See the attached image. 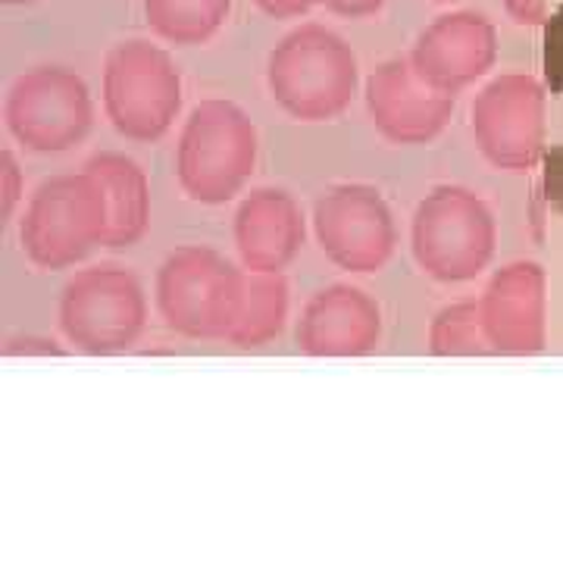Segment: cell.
<instances>
[{
	"label": "cell",
	"mask_w": 563,
	"mask_h": 563,
	"mask_svg": "<svg viewBox=\"0 0 563 563\" xmlns=\"http://www.w3.org/2000/svg\"><path fill=\"white\" fill-rule=\"evenodd\" d=\"M273 101L288 117L322 122L339 117L357 95V57L325 25H301L276 44L266 66Z\"/></svg>",
	"instance_id": "obj_1"
},
{
	"label": "cell",
	"mask_w": 563,
	"mask_h": 563,
	"mask_svg": "<svg viewBox=\"0 0 563 563\" xmlns=\"http://www.w3.org/2000/svg\"><path fill=\"white\" fill-rule=\"evenodd\" d=\"M257 163V132L242 107L203 101L191 110L179 139L176 173L191 201L225 203L251 179Z\"/></svg>",
	"instance_id": "obj_2"
},
{
	"label": "cell",
	"mask_w": 563,
	"mask_h": 563,
	"mask_svg": "<svg viewBox=\"0 0 563 563\" xmlns=\"http://www.w3.org/2000/svg\"><path fill=\"white\" fill-rule=\"evenodd\" d=\"M244 276L210 247H181L161 266L163 320L188 339H229L242 310Z\"/></svg>",
	"instance_id": "obj_3"
},
{
	"label": "cell",
	"mask_w": 563,
	"mask_h": 563,
	"mask_svg": "<svg viewBox=\"0 0 563 563\" xmlns=\"http://www.w3.org/2000/svg\"><path fill=\"white\" fill-rule=\"evenodd\" d=\"M181 107V79L169 54L151 41H122L103 66V110L132 141L166 135Z\"/></svg>",
	"instance_id": "obj_4"
},
{
	"label": "cell",
	"mask_w": 563,
	"mask_h": 563,
	"mask_svg": "<svg viewBox=\"0 0 563 563\" xmlns=\"http://www.w3.org/2000/svg\"><path fill=\"white\" fill-rule=\"evenodd\" d=\"M107 235V195L88 169L44 181L22 220V247L41 269L73 266Z\"/></svg>",
	"instance_id": "obj_5"
},
{
	"label": "cell",
	"mask_w": 563,
	"mask_h": 563,
	"mask_svg": "<svg viewBox=\"0 0 563 563\" xmlns=\"http://www.w3.org/2000/svg\"><path fill=\"white\" fill-rule=\"evenodd\" d=\"M495 251V222L463 188H435L413 217V254L439 282L476 279Z\"/></svg>",
	"instance_id": "obj_6"
},
{
	"label": "cell",
	"mask_w": 563,
	"mask_h": 563,
	"mask_svg": "<svg viewBox=\"0 0 563 563\" xmlns=\"http://www.w3.org/2000/svg\"><path fill=\"white\" fill-rule=\"evenodd\" d=\"M147 303L139 279L120 266L85 269L66 285L60 325L85 354L107 357L132 347L144 329Z\"/></svg>",
	"instance_id": "obj_7"
},
{
	"label": "cell",
	"mask_w": 563,
	"mask_h": 563,
	"mask_svg": "<svg viewBox=\"0 0 563 563\" xmlns=\"http://www.w3.org/2000/svg\"><path fill=\"white\" fill-rule=\"evenodd\" d=\"M91 95L81 76L63 66H38L10 88L7 125L29 151L57 154L79 144L91 129Z\"/></svg>",
	"instance_id": "obj_8"
},
{
	"label": "cell",
	"mask_w": 563,
	"mask_h": 563,
	"mask_svg": "<svg viewBox=\"0 0 563 563\" xmlns=\"http://www.w3.org/2000/svg\"><path fill=\"white\" fill-rule=\"evenodd\" d=\"M322 254L347 273H376L395 251V222L379 191L366 185H339L325 191L317 210Z\"/></svg>",
	"instance_id": "obj_9"
},
{
	"label": "cell",
	"mask_w": 563,
	"mask_h": 563,
	"mask_svg": "<svg viewBox=\"0 0 563 563\" xmlns=\"http://www.w3.org/2000/svg\"><path fill=\"white\" fill-rule=\"evenodd\" d=\"M369 117L395 144H426L454 113V95L417 73L413 60L383 63L366 81Z\"/></svg>",
	"instance_id": "obj_10"
},
{
	"label": "cell",
	"mask_w": 563,
	"mask_h": 563,
	"mask_svg": "<svg viewBox=\"0 0 563 563\" xmlns=\"http://www.w3.org/2000/svg\"><path fill=\"white\" fill-rule=\"evenodd\" d=\"M473 135L501 169H523L542 144V91L532 79L504 76L473 101Z\"/></svg>",
	"instance_id": "obj_11"
},
{
	"label": "cell",
	"mask_w": 563,
	"mask_h": 563,
	"mask_svg": "<svg viewBox=\"0 0 563 563\" xmlns=\"http://www.w3.org/2000/svg\"><path fill=\"white\" fill-rule=\"evenodd\" d=\"M495 29L476 13H451L435 20L417 41L410 60L422 79L457 95L495 63Z\"/></svg>",
	"instance_id": "obj_12"
},
{
	"label": "cell",
	"mask_w": 563,
	"mask_h": 563,
	"mask_svg": "<svg viewBox=\"0 0 563 563\" xmlns=\"http://www.w3.org/2000/svg\"><path fill=\"white\" fill-rule=\"evenodd\" d=\"M379 307L351 285L320 291L303 310L298 344L310 357H361L379 342Z\"/></svg>",
	"instance_id": "obj_13"
},
{
	"label": "cell",
	"mask_w": 563,
	"mask_h": 563,
	"mask_svg": "<svg viewBox=\"0 0 563 563\" xmlns=\"http://www.w3.org/2000/svg\"><path fill=\"white\" fill-rule=\"evenodd\" d=\"M492 351L526 354L542 344V273L532 263L501 269L479 301Z\"/></svg>",
	"instance_id": "obj_14"
},
{
	"label": "cell",
	"mask_w": 563,
	"mask_h": 563,
	"mask_svg": "<svg viewBox=\"0 0 563 563\" xmlns=\"http://www.w3.org/2000/svg\"><path fill=\"white\" fill-rule=\"evenodd\" d=\"M235 244L251 273H279L303 244L301 207L291 195L263 188L239 207Z\"/></svg>",
	"instance_id": "obj_15"
},
{
	"label": "cell",
	"mask_w": 563,
	"mask_h": 563,
	"mask_svg": "<svg viewBox=\"0 0 563 563\" xmlns=\"http://www.w3.org/2000/svg\"><path fill=\"white\" fill-rule=\"evenodd\" d=\"M107 195V247H132L151 222V188L139 163L122 154H101L85 166Z\"/></svg>",
	"instance_id": "obj_16"
},
{
	"label": "cell",
	"mask_w": 563,
	"mask_h": 563,
	"mask_svg": "<svg viewBox=\"0 0 563 563\" xmlns=\"http://www.w3.org/2000/svg\"><path fill=\"white\" fill-rule=\"evenodd\" d=\"M288 317V285L279 273H254L244 282L242 310L229 332V342L261 347L276 339Z\"/></svg>",
	"instance_id": "obj_17"
},
{
	"label": "cell",
	"mask_w": 563,
	"mask_h": 563,
	"mask_svg": "<svg viewBox=\"0 0 563 563\" xmlns=\"http://www.w3.org/2000/svg\"><path fill=\"white\" fill-rule=\"evenodd\" d=\"M232 0H144L147 25L176 47L210 41L229 16Z\"/></svg>",
	"instance_id": "obj_18"
},
{
	"label": "cell",
	"mask_w": 563,
	"mask_h": 563,
	"mask_svg": "<svg viewBox=\"0 0 563 563\" xmlns=\"http://www.w3.org/2000/svg\"><path fill=\"white\" fill-rule=\"evenodd\" d=\"M429 344L442 357H451V354H485V351H492L488 335H485L479 303L466 301L442 310L439 320L432 322Z\"/></svg>",
	"instance_id": "obj_19"
},
{
	"label": "cell",
	"mask_w": 563,
	"mask_h": 563,
	"mask_svg": "<svg viewBox=\"0 0 563 563\" xmlns=\"http://www.w3.org/2000/svg\"><path fill=\"white\" fill-rule=\"evenodd\" d=\"M542 69L548 88L554 95H563V7L551 20L544 22Z\"/></svg>",
	"instance_id": "obj_20"
},
{
	"label": "cell",
	"mask_w": 563,
	"mask_h": 563,
	"mask_svg": "<svg viewBox=\"0 0 563 563\" xmlns=\"http://www.w3.org/2000/svg\"><path fill=\"white\" fill-rule=\"evenodd\" d=\"M542 185L544 201L551 203L558 213H563V144L548 147L542 157Z\"/></svg>",
	"instance_id": "obj_21"
},
{
	"label": "cell",
	"mask_w": 563,
	"mask_h": 563,
	"mask_svg": "<svg viewBox=\"0 0 563 563\" xmlns=\"http://www.w3.org/2000/svg\"><path fill=\"white\" fill-rule=\"evenodd\" d=\"M0 176H3V220H7L20 201V169L13 154H0Z\"/></svg>",
	"instance_id": "obj_22"
},
{
	"label": "cell",
	"mask_w": 563,
	"mask_h": 563,
	"mask_svg": "<svg viewBox=\"0 0 563 563\" xmlns=\"http://www.w3.org/2000/svg\"><path fill=\"white\" fill-rule=\"evenodd\" d=\"M254 3L273 20H295V16L310 13V7H317L322 0H254Z\"/></svg>",
	"instance_id": "obj_23"
},
{
	"label": "cell",
	"mask_w": 563,
	"mask_h": 563,
	"mask_svg": "<svg viewBox=\"0 0 563 563\" xmlns=\"http://www.w3.org/2000/svg\"><path fill=\"white\" fill-rule=\"evenodd\" d=\"M325 10L339 13V16H347V20H363V16H373L383 10L385 0H322Z\"/></svg>",
	"instance_id": "obj_24"
},
{
	"label": "cell",
	"mask_w": 563,
	"mask_h": 563,
	"mask_svg": "<svg viewBox=\"0 0 563 563\" xmlns=\"http://www.w3.org/2000/svg\"><path fill=\"white\" fill-rule=\"evenodd\" d=\"M504 7L517 22L542 20V0H504Z\"/></svg>",
	"instance_id": "obj_25"
},
{
	"label": "cell",
	"mask_w": 563,
	"mask_h": 563,
	"mask_svg": "<svg viewBox=\"0 0 563 563\" xmlns=\"http://www.w3.org/2000/svg\"><path fill=\"white\" fill-rule=\"evenodd\" d=\"M3 3H29V0H3Z\"/></svg>",
	"instance_id": "obj_26"
}]
</instances>
